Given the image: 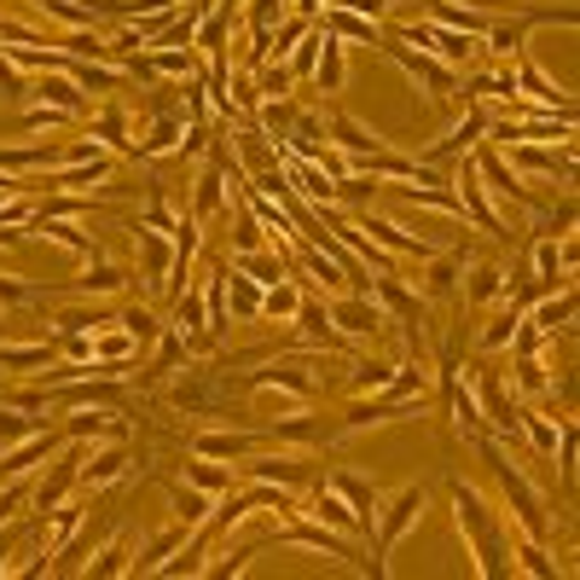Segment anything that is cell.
<instances>
[{
	"mask_svg": "<svg viewBox=\"0 0 580 580\" xmlns=\"http://www.w3.org/2000/svg\"><path fill=\"white\" fill-rule=\"evenodd\" d=\"M447 406H453V419H459V430H465V435H488V419H482V401H476L470 371L447 383Z\"/></svg>",
	"mask_w": 580,
	"mask_h": 580,
	"instance_id": "484cf974",
	"label": "cell"
},
{
	"mask_svg": "<svg viewBox=\"0 0 580 580\" xmlns=\"http://www.w3.org/2000/svg\"><path fill=\"white\" fill-rule=\"evenodd\" d=\"M511 366H516V389H523L528 401L551 395V378H546V360H540V348H511Z\"/></svg>",
	"mask_w": 580,
	"mask_h": 580,
	"instance_id": "83f0119b",
	"label": "cell"
},
{
	"mask_svg": "<svg viewBox=\"0 0 580 580\" xmlns=\"http://www.w3.org/2000/svg\"><path fill=\"white\" fill-rule=\"evenodd\" d=\"M58 360V343H7L0 337V371H41Z\"/></svg>",
	"mask_w": 580,
	"mask_h": 580,
	"instance_id": "4316f807",
	"label": "cell"
},
{
	"mask_svg": "<svg viewBox=\"0 0 580 580\" xmlns=\"http://www.w3.org/2000/svg\"><path fill=\"white\" fill-rule=\"evenodd\" d=\"M76 482H81V453L70 447L65 459H58L47 476H41V482H30V505H35L41 516H53L58 505L70 500V488H76Z\"/></svg>",
	"mask_w": 580,
	"mask_h": 580,
	"instance_id": "8992f818",
	"label": "cell"
},
{
	"mask_svg": "<svg viewBox=\"0 0 580 580\" xmlns=\"http://www.w3.org/2000/svg\"><path fill=\"white\" fill-rule=\"evenodd\" d=\"M383 53L395 58V65L419 81V88H430L435 99H453L459 93V70L453 65H442V58H430V53H419V47H406V41H395V35H383Z\"/></svg>",
	"mask_w": 580,
	"mask_h": 580,
	"instance_id": "277c9868",
	"label": "cell"
},
{
	"mask_svg": "<svg viewBox=\"0 0 580 580\" xmlns=\"http://www.w3.org/2000/svg\"><path fill=\"white\" fill-rule=\"evenodd\" d=\"M169 505L186 516V528H198L203 523V516H210V493H203V488H192V482H169Z\"/></svg>",
	"mask_w": 580,
	"mask_h": 580,
	"instance_id": "60d3db41",
	"label": "cell"
},
{
	"mask_svg": "<svg viewBox=\"0 0 580 580\" xmlns=\"http://www.w3.org/2000/svg\"><path fill=\"white\" fill-rule=\"evenodd\" d=\"M261 442H267L261 430H203V435H192L186 447H192L198 459H244V453L261 447Z\"/></svg>",
	"mask_w": 580,
	"mask_h": 580,
	"instance_id": "7c38bea8",
	"label": "cell"
},
{
	"mask_svg": "<svg viewBox=\"0 0 580 580\" xmlns=\"http://www.w3.org/2000/svg\"><path fill=\"white\" fill-rule=\"evenodd\" d=\"M24 435H35V419L30 412H18V406H0V453L18 447Z\"/></svg>",
	"mask_w": 580,
	"mask_h": 580,
	"instance_id": "bcb514c9",
	"label": "cell"
},
{
	"mask_svg": "<svg viewBox=\"0 0 580 580\" xmlns=\"http://www.w3.org/2000/svg\"><path fill=\"white\" fill-rule=\"evenodd\" d=\"M290 81H297V76H290V65H274V58H267V65L256 70V93L261 99H285Z\"/></svg>",
	"mask_w": 580,
	"mask_h": 580,
	"instance_id": "c3c4849f",
	"label": "cell"
},
{
	"mask_svg": "<svg viewBox=\"0 0 580 580\" xmlns=\"http://www.w3.org/2000/svg\"><path fill=\"white\" fill-rule=\"evenodd\" d=\"M226 314L261 320V285L250 274H238V267H226Z\"/></svg>",
	"mask_w": 580,
	"mask_h": 580,
	"instance_id": "f1b7e54d",
	"label": "cell"
},
{
	"mask_svg": "<svg viewBox=\"0 0 580 580\" xmlns=\"http://www.w3.org/2000/svg\"><path fill=\"white\" fill-rule=\"evenodd\" d=\"M516 325H523V308H516V302L505 297V290H500V308H493V320H488V331H482V337H476V348H482V355H493V348H505Z\"/></svg>",
	"mask_w": 580,
	"mask_h": 580,
	"instance_id": "4dcf8cb0",
	"label": "cell"
},
{
	"mask_svg": "<svg viewBox=\"0 0 580 580\" xmlns=\"http://www.w3.org/2000/svg\"><path fill=\"white\" fill-rule=\"evenodd\" d=\"M453 511H459V534L470 540V557H476V569H482L488 580H500L505 575V516L493 511L476 488L465 482H453Z\"/></svg>",
	"mask_w": 580,
	"mask_h": 580,
	"instance_id": "6da1fadb",
	"label": "cell"
},
{
	"mask_svg": "<svg viewBox=\"0 0 580 580\" xmlns=\"http://www.w3.org/2000/svg\"><path fill=\"white\" fill-rule=\"evenodd\" d=\"M424 261H430L424 290H430V297H453V290H459V274H465V267H470L476 256L459 244V250H447V256H424Z\"/></svg>",
	"mask_w": 580,
	"mask_h": 580,
	"instance_id": "cb8c5ba5",
	"label": "cell"
},
{
	"mask_svg": "<svg viewBox=\"0 0 580 580\" xmlns=\"http://www.w3.org/2000/svg\"><path fill=\"white\" fill-rule=\"evenodd\" d=\"M523 320L540 331V337H557V331H569V320H575V285H564V290H557V297H546L540 308H528Z\"/></svg>",
	"mask_w": 580,
	"mask_h": 580,
	"instance_id": "d4e9b609",
	"label": "cell"
},
{
	"mask_svg": "<svg viewBox=\"0 0 580 580\" xmlns=\"http://www.w3.org/2000/svg\"><path fill=\"white\" fill-rule=\"evenodd\" d=\"M47 453H53V435H24V442H18V447H7V453H0V476H30L35 470V459H47Z\"/></svg>",
	"mask_w": 580,
	"mask_h": 580,
	"instance_id": "f546056e",
	"label": "cell"
},
{
	"mask_svg": "<svg viewBox=\"0 0 580 580\" xmlns=\"http://www.w3.org/2000/svg\"><path fill=\"white\" fill-rule=\"evenodd\" d=\"M320 41H325V35H320V24H314V30H308V35L297 41V47H290V53H285V65H290V76H314V58H320Z\"/></svg>",
	"mask_w": 580,
	"mask_h": 580,
	"instance_id": "f6af8a7d",
	"label": "cell"
},
{
	"mask_svg": "<svg viewBox=\"0 0 580 580\" xmlns=\"http://www.w3.org/2000/svg\"><path fill=\"white\" fill-rule=\"evenodd\" d=\"M76 528H81V505H76V500H65V505L53 511V534H47V564H53V557L65 551L70 540H76Z\"/></svg>",
	"mask_w": 580,
	"mask_h": 580,
	"instance_id": "ab89813d",
	"label": "cell"
},
{
	"mask_svg": "<svg viewBox=\"0 0 580 580\" xmlns=\"http://www.w3.org/2000/svg\"><path fill=\"white\" fill-rule=\"evenodd\" d=\"M81 575H129V551H122V534H111V546L99 551V564H88Z\"/></svg>",
	"mask_w": 580,
	"mask_h": 580,
	"instance_id": "681fc988",
	"label": "cell"
},
{
	"mask_svg": "<svg viewBox=\"0 0 580 580\" xmlns=\"http://www.w3.org/2000/svg\"><path fill=\"white\" fill-rule=\"evenodd\" d=\"M226 7H244V0H226Z\"/></svg>",
	"mask_w": 580,
	"mask_h": 580,
	"instance_id": "680465c9",
	"label": "cell"
},
{
	"mask_svg": "<svg viewBox=\"0 0 580 580\" xmlns=\"http://www.w3.org/2000/svg\"><path fill=\"white\" fill-rule=\"evenodd\" d=\"M226 210V145H215L210 163L198 169V192H192V221H210Z\"/></svg>",
	"mask_w": 580,
	"mask_h": 580,
	"instance_id": "ba28073f",
	"label": "cell"
},
{
	"mask_svg": "<svg viewBox=\"0 0 580 580\" xmlns=\"http://www.w3.org/2000/svg\"><path fill=\"white\" fill-rule=\"evenodd\" d=\"M371 290H378V302H383V314H389V320H401V325H424V297H419V290H406L395 274H371Z\"/></svg>",
	"mask_w": 580,
	"mask_h": 580,
	"instance_id": "4fadbf2b",
	"label": "cell"
},
{
	"mask_svg": "<svg viewBox=\"0 0 580 580\" xmlns=\"http://www.w3.org/2000/svg\"><path fill=\"white\" fill-rule=\"evenodd\" d=\"M459 210L482 226V233H493V238H511L505 233V221L493 215V203H488V186H482V175H476V157H465V169H459Z\"/></svg>",
	"mask_w": 580,
	"mask_h": 580,
	"instance_id": "52a82bcc",
	"label": "cell"
},
{
	"mask_svg": "<svg viewBox=\"0 0 580 580\" xmlns=\"http://www.w3.org/2000/svg\"><path fill=\"white\" fill-rule=\"evenodd\" d=\"M186 482L203 488V493H233V470H221V459H198V453H192V465H186Z\"/></svg>",
	"mask_w": 580,
	"mask_h": 580,
	"instance_id": "74e56055",
	"label": "cell"
},
{
	"mask_svg": "<svg viewBox=\"0 0 580 580\" xmlns=\"http://www.w3.org/2000/svg\"><path fill=\"white\" fill-rule=\"evenodd\" d=\"M476 442H482V459L493 465V476H500V488H505L511 523L523 528V534H534V540H546V534H551V516H546L540 488H534L528 476H523V470H516V465L505 459V442H500V435H476Z\"/></svg>",
	"mask_w": 580,
	"mask_h": 580,
	"instance_id": "7a4b0ae2",
	"label": "cell"
},
{
	"mask_svg": "<svg viewBox=\"0 0 580 580\" xmlns=\"http://www.w3.org/2000/svg\"><path fill=\"white\" fill-rule=\"evenodd\" d=\"M430 18L442 30H465V35H488V18L476 12V7H453V0H435L430 7Z\"/></svg>",
	"mask_w": 580,
	"mask_h": 580,
	"instance_id": "836d02e7",
	"label": "cell"
},
{
	"mask_svg": "<svg viewBox=\"0 0 580 580\" xmlns=\"http://www.w3.org/2000/svg\"><path fill=\"white\" fill-rule=\"evenodd\" d=\"M308 30H314V24H308L302 12H297V18H279V30H274V53H290V47H297V41H302Z\"/></svg>",
	"mask_w": 580,
	"mask_h": 580,
	"instance_id": "db71d44e",
	"label": "cell"
},
{
	"mask_svg": "<svg viewBox=\"0 0 580 580\" xmlns=\"http://www.w3.org/2000/svg\"><path fill=\"white\" fill-rule=\"evenodd\" d=\"M30 99H35V105H58L65 116H81V111H88V99H81V88H76L65 70H41V81L30 88Z\"/></svg>",
	"mask_w": 580,
	"mask_h": 580,
	"instance_id": "ffe728a7",
	"label": "cell"
},
{
	"mask_svg": "<svg viewBox=\"0 0 580 580\" xmlns=\"http://www.w3.org/2000/svg\"><path fill=\"white\" fill-rule=\"evenodd\" d=\"M331 134H337V145H343V157H348V169H360L366 157H378L383 152V140L378 134H366L355 116H343V111H331Z\"/></svg>",
	"mask_w": 580,
	"mask_h": 580,
	"instance_id": "44dd1931",
	"label": "cell"
},
{
	"mask_svg": "<svg viewBox=\"0 0 580 580\" xmlns=\"http://www.w3.org/2000/svg\"><path fill=\"white\" fill-rule=\"evenodd\" d=\"M0 302H35V290L18 285V279H0Z\"/></svg>",
	"mask_w": 580,
	"mask_h": 580,
	"instance_id": "6f0895ef",
	"label": "cell"
},
{
	"mask_svg": "<svg viewBox=\"0 0 580 580\" xmlns=\"http://www.w3.org/2000/svg\"><path fill=\"white\" fill-rule=\"evenodd\" d=\"M238 256L244 250H261V221H256V210H250V203H238Z\"/></svg>",
	"mask_w": 580,
	"mask_h": 580,
	"instance_id": "816d5d0a",
	"label": "cell"
},
{
	"mask_svg": "<svg viewBox=\"0 0 580 580\" xmlns=\"http://www.w3.org/2000/svg\"><path fill=\"white\" fill-rule=\"evenodd\" d=\"M30 500V476H7V488H0V523H12V511Z\"/></svg>",
	"mask_w": 580,
	"mask_h": 580,
	"instance_id": "f5cc1de1",
	"label": "cell"
},
{
	"mask_svg": "<svg viewBox=\"0 0 580 580\" xmlns=\"http://www.w3.org/2000/svg\"><path fill=\"white\" fill-rule=\"evenodd\" d=\"M70 442H129V424L116 419V406H76Z\"/></svg>",
	"mask_w": 580,
	"mask_h": 580,
	"instance_id": "2e32d148",
	"label": "cell"
},
{
	"mask_svg": "<svg viewBox=\"0 0 580 580\" xmlns=\"http://www.w3.org/2000/svg\"><path fill=\"white\" fill-rule=\"evenodd\" d=\"M0 99H7V105H30V81L7 53H0Z\"/></svg>",
	"mask_w": 580,
	"mask_h": 580,
	"instance_id": "7dc6e473",
	"label": "cell"
},
{
	"mask_svg": "<svg viewBox=\"0 0 580 580\" xmlns=\"http://www.w3.org/2000/svg\"><path fill=\"white\" fill-rule=\"evenodd\" d=\"M122 285H129V274H122V267H111L105 256H93V261H88V274H81V285H76V290H81V297H116Z\"/></svg>",
	"mask_w": 580,
	"mask_h": 580,
	"instance_id": "d6a6232c",
	"label": "cell"
},
{
	"mask_svg": "<svg viewBox=\"0 0 580 580\" xmlns=\"http://www.w3.org/2000/svg\"><path fill=\"white\" fill-rule=\"evenodd\" d=\"M505 290V274L493 261H470V290H465V302L470 308H482V302H493Z\"/></svg>",
	"mask_w": 580,
	"mask_h": 580,
	"instance_id": "d590c367",
	"label": "cell"
},
{
	"mask_svg": "<svg viewBox=\"0 0 580 580\" xmlns=\"http://www.w3.org/2000/svg\"><path fill=\"white\" fill-rule=\"evenodd\" d=\"M297 302H302L297 279H279V285L261 290V314H267V320H297Z\"/></svg>",
	"mask_w": 580,
	"mask_h": 580,
	"instance_id": "f35d334b",
	"label": "cell"
},
{
	"mask_svg": "<svg viewBox=\"0 0 580 580\" xmlns=\"http://www.w3.org/2000/svg\"><path fill=\"white\" fill-rule=\"evenodd\" d=\"M320 35H325V30H320ZM314 81H320V93H343V41H337V35H325V41H320Z\"/></svg>",
	"mask_w": 580,
	"mask_h": 580,
	"instance_id": "1f68e13d",
	"label": "cell"
},
{
	"mask_svg": "<svg viewBox=\"0 0 580 580\" xmlns=\"http://www.w3.org/2000/svg\"><path fill=\"white\" fill-rule=\"evenodd\" d=\"M325 482H331V488H337V493H343V500H348V505H355V516H360V534H371V528H378V511H383V493H378V488H371V482H366V476H355V470H331V476H325Z\"/></svg>",
	"mask_w": 580,
	"mask_h": 580,
	"instance_id": "8fae6325",
	"label": "cell"
},
{
	"mask_svg": "<svg viewBox=\"0 0 580 580\" xmlns=\"http://www.w3.org/2000/svg\"><path fill=\"white\" fill-rule=\"evenodd\" d=\"M88 140L116 145V152H134V140H129V116H122V111H105V116H99L93 129H88Z\"/></svg>",
	"mask_w": 580,
	"mask_h": 580,
	"instance_id": "ee69618b",
	"label": "cell"
},
{
	"mask_svg": "<svg viewBox=\"0 0 580 580\" xmlns=\"http://www.w3.org/2000/svg\"><path fill=\"white\" fill-rule=\"evenodd\" d=\"M122 331H134V343L145 348V343H157L163 320H157V308H145V302H129V308H122Z\"/></svg>",
	"mask_w": 580,
	"mask_h": 580,
	"instance_id": "b9f144b4",
	"label": "cell"
},
{
	"mask_svg": "<svg viewBox=\"0 0 580 580\" xmlns=\"http://www.w3.org/2000/svg\"><path fill=\"white\" fill-rule=\"evenodd\" d=\"M122 476H129V447L122 442H105L93 459H81V488H111Z\"/></svg>",
	"mask_w": 580,
	"mask_h": 580,
	"instance_id": "7402d4cb",
	"label": "cell"
},
{
	"mask_svg": "<svg viewBox=\"0 0 580 580\" xmlns=\"http://www.w3.org/2000/svg\"><path fill=\"white\" fill-rule=\"evenodd\" d=\"M297 325H302V343H308V348H325V355H348V348H355L337 325H331L325 302H314V297L297 302Z\"/></svg>",
	"mask_w": 580,
	"mask_h": 580,
	"instance_id": "9c48e42d",
	"label": "cell"
},
{
	"mask_svg": "<svg viewBox=\"0 0 580 580\" xmlns=\"http://www.w3.org/2000/svg\"><path fill=\"white\" fill-rule=\"evenodd\" d=\"M389 371H395V366H378V360H355V378H348V383H355V395H371V389H383V383H389Z\"/></svg>",
	"mask_w": 580,
	"mask_h": 580,
	"instance_id": "f907efd6",
	"label": "cell"
},
{
	"mask_svg": "<svg viewBox=\"0 0 580 580\" xmlns=\"http://www.w3.org/2000/svg\"><path fill=\"white\" fill-rule=\"evenodd\" d=\"M325 314H331V325H337L348 343H371L383 325H395V320L383 314V302L360 297V290H337V297L325 302Z\"/></svg>",
	"mask_w": 580,
	"mask_h": 580,
	"instance_id": "3957f363",
	"label": "cell"
},
{
	"mask_svg": "<svg viewBox=\"0 0 580 580\" xmlns=\"http://www.w3.org/2000/svg\"><path fill=\"white\" fill-rule=\"evenodd\" d=\"M99 325H116V320L99 314V308H58V337H81V331H99Z\"/></svg>",
	"mask_w": 580,
	"mask_h": 580,
	"instance_id": "7bdbcfd3",
	"label": "cell"
},
{
	"mask_svg": "<svg viewBox=\"0 0 580 580\" xmlns=\"http://www.w3.org/2000/svg\"><path fill=\"white\" fill-rule=\"evenodd\" d=\"M348 221H355V226H360V233H366L371 244H378V250H395V256H419V261H424V256H435V250H430V244H424V238H412V233H401V226H395V221H383V215H371V210H355V215H348Z\"/></svg>",
	"mask_w": 580,
	"mask_h": 580,
	"instance_id": "30bf717a",
	"label": "cell"
},
{
	"mask_svg": "<svg viewBox=\"0 0 580 580\" xmlns=\"http://www.w3.org/2000/svg\"><path fill=\"white\" fill-rule=\"evenodd\" d=\"M320 30L325 35H337V41H366V47H383V30L371 24V18H360V12H348V7H337V0H320Z\"/></svg>",
	"mask_w": 580,
	"mask_h": 580,
	"instance_id": "9a60e30c",
	"label": "cell"
},
{
	"mask_svg": "<svg viewBox=\"0 0 580 580\" xmlns=\"http://www.w3.org/2000/svg\"><path fill=\"white\" fill-rule=\"evenodd\" d=\"M58 122H70L58 105H30V111H24V129H30V134H41V129H58Z\"/></svg>",
	"mask_w": 580,
	"mask_h": 580,
	"instance_id": "11a10c76",
	"label": "cell"
},
{
	"mask_svg": "<svg viewBox=\"0 0 580 580\" xmlns=\"http://www.w3.org/2000/svg\"><path fill=\"white\" fill-rule=\"evenodd\" d=\"M186 546V528H169V534H157L152 546H145V557H134L129 564V575H157L163 564H169V551H180Z\"/></svg>",
	"mask_w": 580,
	"mask_h": 580,
	"instance_id": "e575fe53",
	"label": "cell"
},
{
	"mask_svg": "<svg viewBox=\"0 0 580 580\" xmlns=\"http://www.w3.org/2000/svg\"><path fill=\"white\" fill-rule=\"evenodd\" d=\"M0 406H18V412H47V395H41V389H12V395H0Z\"/></svg>",
	"mask_w": 580,
	"mask_h": 580,
	"instance_id": "9f6ffc18",
	"label": "cell"
},
{
	"mask_svg": "<svg viewBox=\"0 0 580 580\" xmlns=\"http://www.w3.org/2000/svg\"><path fill=\"white\" fill-rule=\"evenodd\" d=\"M180 140H186V111H163L152 122V134L134 145V157H169V152H180Z\"/></svg>",
	"mask_w": 580,
	"mask_h": 580,
	"instance_id": "603a6c76",
	"label": "cell"
},
{
	"mask_svg": "<svg viewBox=\"0 0 580 580\" xmlns=\"http://www.w3.org/2000/svg\"><path fill=\"white\" fill-rule=\"evenodd\" d=\"M488 122H493L488 111H476V105H470V111H465V122H453V129H447L442 140H435V145H430V163H447V157H459V152H470V145H476V140H482V134H488Z\"/></svg>",
	"mask_w": 580,
	"mask_h": 580,
	"instance_id": "d6986e66",
	"label": "cell"
},
{
	"mask_svg": "<svg viewBox=\"0 0 580 580\" xmlns=\"http://www.w3.org/2000/svg\"><path fill=\"white\" fill-rule=\"evenodd\" d=\"M297 511H302V516H314V523H325V528H343V534H355V528H360L355 505H348L331 482H320L314 493H308V505H297Z\"/></svg>",
	"mask_w": 580,
	"mask_h": 580,
	"instance_id": "5bb4252c",
	"label": "cell"
},
{
	"mask_svg": "<svg viewBox=\"0 0 580 580\" xmlns=\"http://www.w3.org/2000/svg\"><path fill=\"white\" fill-rule=\"evenodd\" d=\"M244 476H250V482H279V488H297V482H308V459H302V453H261V459H250V465H244Z\"/></svg>",
	"mask_w": 580,
	"mask_h": 580,
	"instance_id": "ac0fdd59",
	"label": "cell"
},
{
	"mask_svg": "<svg viewBox=\"0 0 580 580\" xmlns=\"http://www.w3.org/2000/svg\"><path fill=\"white\" fill-rule=\"evenodd\" d=\"M250 389H290V395H297L302 406L320 395V389H314V378H308V371H302L297 360H267L261 371H250Z\"/></svg>",
	"mask_w": 580,
	"mask_h": 580,
	"instance_id": "e0dca14e",
	"label": "cell"
},
{
	"mask_svg": "<svg viewBox=\"0 0 580 580\" xmlns=\"http://www.w3.org/2000/svg\"><path fill=\"white\" fill-rule=\"evenodd\" d=\"M511 70H516V99H528V105H540V111H557V116H575V99L557 88L534 58H511Z\"/></svg>",
	"mask_w": 580,
	"mask_h": 580,
	"instance_id": "5b68a950",
	"label": "cell"
},
{
	"mask_svg": "<svg viewBox=\"0 0 580 580\" xmlns=\"http://www.w3.org/2000/svg\"><path fill=\"white\" fill-rule=\"evenodd\" d=\"M180 360H186V337L175 325H163L157 331V355H152V366H145V378H163V371H175Z\"/></svg>",
	"mask_w": 580,
	"mask_h": 580,
	"instance_id": "8d00e7d4",
	"label": "cell"
}]
</instances>
